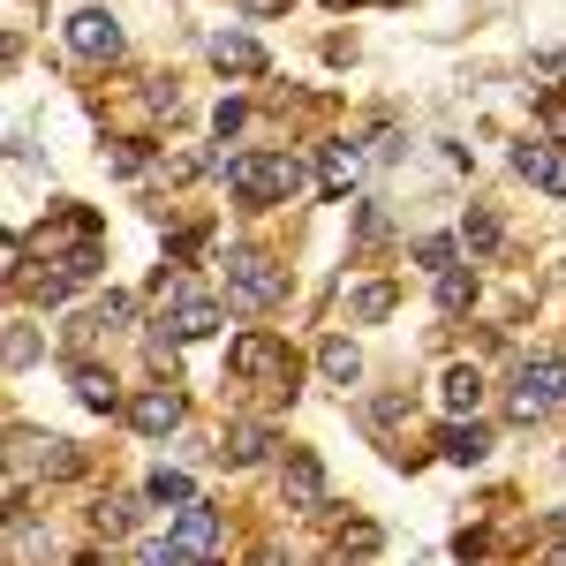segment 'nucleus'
I'll use <instances>...</instances> for the list:
<instances>
[{"label":"nucleus","mask_w":566,"mask_h":566,"mask_svg":"<svg viewBox=\"0 0 566 566\" xmlns=\"http://www.w3.org/2000/svg\"><path fill=\"white\" fill-rule=\"evenodd\" d=\"M76 566H106V559H98V552H84V559H76Z\"/></svg>","instance_id":"obj_37"},{"label":"nucleus","mask_w":566,"mask_h":566,"mask_svg":"<svg viewBox=\"0 0 566 566\" xmlns=\"http://www.w3.org/2000/svg\"><path fill=\"white\" fill-rule=\"evenodd\" d=\"M355 242H363V250H378V242H386V212H378V205H363V219H355Z\"/></svg>","instance_id":"obj_27"},{"label":"nucleus","mask_w":566,"mask_h":566,"mask_svg":"<svg viewBox=\"0 0 566 566\" xmlns=\"http://www.w3.org/2000/svg\"><path fill=\"white\" fill-rule=\"evenodd\" d=\"M258 566H295V559H287V552H272V544H264V552H258Z\"/></svg>","instance_id":"obj_36"},{"label":"nucleus","mask_w":566,"mask_h":566,"mask_svg":"<svg viewBox=\"0 0 566 566\" xmlns=\"http://www.w3.org/2000/svg\"><path fill=\"white\" fill-rule=\"evenodd\" d=\"M469 303H476V272H461V264H453V272H438V310H446V317H461Z\"/></svg>","instance_id":"obj_22"},{"label":"nucleus","mask_w":566,"mask_h":566,"mask_svg":"<svg viewBox=\"0 0 566 566\" xmlns=\"http://www.w3.org/2000/svg\"><path fill=\"white\" fill-rule=\"evenodd\" d=\"M227 370H234V378H280V386H287V378H295V355H287V340H280V333H242V340H227Z\"/></svg>","instance_id":"obj_5"},{"label":"nucleus","mask_w":566,"mask_h":566,"mask_svg":"<svg viewBox=\"0 0 566 566\" xmlns=\"http://www.w3.org/2000/svg\"><path fill=\"white\" fill-rule=\"evenodd\" d=\"M242 122H250V106H234V98H227V106L212 114V129H219V136H242Z\"/></svg>","instance_id":"obj_30"},{"label":"nucleus","mask_w":566,"mask_h":566,"mask_svg":"<svg viewBox=\"0 0 566 566\" xmlns=\"http://www.w3.org/2000/svg\"><path fill=\"white\" fill-rule=\"evenodd\" d=\"M129 317H136V295L114 287V295H98V310H91L84 325H91V333H114V325H129Z\"/></svg>","instance_id":"obj_24"},{"label":"nucleus","mask_w":566,"mask_h":566,"mask_svg":"<svg viewBox=\"0 0 566 566\" xmlns=\"http://www.w3.org/2000/svg\"><path fill=\"white\" fill-rule=\"evenodd\" d=\"M212 69L219 76H264V45L242 39V31H219L212 39Z\"/></svg>","instance_id":"obj_12"},{"label":"nucleus","mask_w":566,"mask_h":566,"mask_svg":"<svg viewBox=\"0 0 566 566\" xmlns=\"http://www.w3.org/2000/svg\"><path fill=\"white\" fill-rule=\"evenodd\" d=\"M167 536H175L181 552H197V559H212L219 544H227V528H219V506H205V499H197V506H181Z\"/></svg>","instance_id":"obj_10"},{"label":"nucleus","mask_w":566,"mask_h":566,"mask_svg":"<svg viewBox=\"0 0 566 566\" xmlns=\"http://www.w3.org/2000/svg\"><path fill=\"white\" fill-rule=\"evenodd\" d=\"M514 175L536 181L544 197H566V144L559 136H522L514 144Z\"/></svg>","instance_id":"obj_6"},{"label":"nucleus","mask_w":566,"mask_h":566,"mask_svg":"<svg viewBox=\"0 0 566 566\" xmlns=\"http://www.w3.org/2000/svg\"><path fill=\"white\" fill-rule=\"evenodd\" d=\"M348 552H378V528H370V522H348V528H340V559H348Z\"/></svg>","instance_id":"obj_29"},{"label":"nucleus","mask_w":566,"mask_h":566,"mask_svg":"<svg viewBox=\"0 0 566 566\" xmlns=\"http://www.w3.org/2000/svg\"><path fill=\"white\" fill-rule=\"evenodd\" d=\"M544 122L559 129V144H566V98H544Z\"/></svg>","instance_id":"obj_34"},{"label":"nucleus","mask_w":566,"mask_h":566,"mask_svg":"<svg viewBox=\"0 0 566 566\" xmlns=\"http://www.w3.org/2000/svg\"><path fill=\"white\" fill-rule=\"evenodd\" d=\"M303 181L310 175H303L295 151H234V159H227V189H234L242 205H287Z\"/></svg>","instance_id":"obj_1"},{"label":"nucleus","mask_w":566,"mask_h":566,"mask_svg":"<svg viewBox=\"0 0 566 566\" xmlns=\"http://www.w3.org/2000/svg\"><path fill=\"white\" fill-rule=\"evenodd\" d=\"M91 528H98L106 544L129 536V528H136V499H98V506H91Z\"/></svg>","instance_id":"obj_21"},{"label":"nucleus","mask_w":566,"mask_h":566,"mask_svg":"<svg viewBox=\"0 0 566 566\" xmlns=\"http://www.w3.org/2000/svg\"><path fill=\"white\" fill-rule=\"evenodd\" d=\"M136 566H205V559H197V552H181L175 536H151V544L136 552Z\"/></svg>","instance_id":"obj_25"},{"label":"nucleus","mask_w":566,"mask_h":566,"mask_svg":"<svg viewBox=\"0 0 566 566\" xmlns=\"http://www.w3.org/2000/svg\"><path fill=\"white\" fill-rule=\"evenodd\" d=\"M264 453H272V431H264V423H234V431L219 438V461H227V469H258Z\"/></svg>","instance_id":"obj_15"},{"label":"nucleus","mask_w":566,"mask_h":566,"mask_svg":"<svg viewBox=\"0 0 566 566\" xmlns=\"http://www.w3.org/2000/svg\"><path fill=\"white\" fill-rule=\"evenodd\" d=\"M544 536H552V566H566V514H559L552 528H544Z\"/></svg>","instance_id":"obj_33"},{"label":"nucleus","mask_w":566,"mask_h":566,"mask_svg":"<svg viewBox=\"0 0 566 566\" xmlns=\"http://www.w3.org/2000/svg\"><path fill=\"white\" fill-rule=\"evenodd\" d=\"M333 8H348V0H333Z\"/></svg>","instance_id":"obj_38"},{"label":"nucleus","mask_w":566,"mask_h":566,"mask_svg":"<svg viewBox=\"0 0 566 566\" xmlns=\"http://www.w3.org/2000/svg\"><path fill=\"white\" fill-rule=\"evenodd\" d=\"M159 287H167V340H212L219 333V295H205V287H189V280H167L159 272Z\"/></svg>","instance_id":"obj_4"},{"label":"nucleus","mask_w":566,"mask_h":566,"mask_svg":"<svg viewBox=\"0 0 566 566\" xmlns=\"http://www.w3.org/2000/svg\"><path fill=\"white\" fill-rule=\"evenodd\" d=\"M453 250H461L453 234H423V242H416V264H423V272H453Z\"/></svg>","instance_id":"obj_26"},{"label":"nucleus","mask_w":566,"mask_h":566,"mask_svg":"<svg viewBox=\"0 0 566 566\" xmlns=\"http://www.w3.org/2000/svg\"><path fill=\"white\" fill-rule=\"evenodd\" d=\"M144 499H151V506H175V514H181V506H197V483L181 476V469H159V476L144 483Z\"/></svg>","instance_id":"obj_20"},{"label":"nucleus","mask_w":566,"mask_h":566,"mask_svg":"<svg viewBox=\"0 0 566 566\" xmlns=\"http://www.w3.org/2000/svg\"><path fill=\"white\" fill-rule=\"evenodd\" d=\"M205 242H212V227H181V234H175V258H197Z\"/></svg>","instance_id":"obj_31"},{"label":"nucleus","mask_w":566,"mask_h":566,"mask_svg":"<svg viewBox=\"0 0 566 566\" xmlns=\"http://www.w3.org/2000/svg\"><path fill=\"white\" fill-rule=\"evenodd\" d=\"M39 355V340H31V325H8V370H23Z\"/></svg>","instance_id":"obj_28"},{"label":"nucleus","mask_w":566,"mask_h":566,"mask_svg":"<svg viewBox=\"0 0 566 566\" xmlns=\"http://www.w3.org/2000/svg\"><path fill=\"white\" fill-rule=\"evenodd\" d=\"M392 303H400L392 280H363V287L348 295V317H355V325H378V317H392Z\"/></svg>","instance_id":"obj_18"},{"label":"nucleus","mask_w":566,"mask_h":566,"mask_svg":"<svg viewBox=\"0 0 566 566\" xmlns=\"http://www.w3.org/2000/svg\"><path fill=\"white\" fill-rule=\"evenodd\" d=\"M317 181H325V197H348L355 181H363V151L355 144H325L317 151Z\"/></svg>","instance_id":"obj_13"},{"label":"nucleus","mask_w":566,"mask_h":566,"mask_svg":"<svg viewBox=\"0 0 566 566\" xmlns=\"http://www.w3.org/2000/svg\"><path fill=\"white\" fill-rule=\"evenodd\" d=\"M227 303L234 310H280L287 303V272L264 250H227Z\"/></svg>","instance_id":"obj_3"},{"label":"nucleus","mask_w":566,"mask_h":566,"mask_svg":"<svg viewBox=\"0 0 566 566\" xmlns=\"http://www.w3.org/2000/svg\"><path fill=\"white\" fill-rule=\"evenodd\" d=\"M499 242H506V227H499L491 212H469V227H461V250H469V258H491Z\"/></svg>","instance_id":"obj_23"},{"label":"nucleus","mask_w":566,"mask_h":566,"mask_svg":"<svg viewBox=\"0 0 566 566\" xmlns=\"http://www.w3.org/2000/svg\"><path fill=\"white\" fill-rule=\"evenodd\" d=\"M31 446H39V453H31V469H39L45 483H76V476H84V453H76L69 438H31Z\"/></svg>","instance_id":"obj_14"},{"label":"nucleus","mask_w":566,"mask_h":566,"mask_svg":"<svg viewBox=\"0 0 566 566\" xmlns=\"http://www.w3.org/2000/svg\"><path fill=\"white\" fill-rule=\"evenodd\" d=\"M181 416H189V400H181V386H144L129 400V423L144 438H167V431H181Z\"/></svg>","instance_id":"obj_7"},{"label":"nucleus","mask_w":566,"mask_h":566,"mask_svg":"<svg viewBox=\"0 0 566 566\" xmlns=\"http://www.w3.org/2000/svg\"><path fill=\"white\" fill-rule=\"evenodd\" d=\"M438 400H446V416H453V423H476V408H483V370H476V363H453V370L438 378Z\"/></svg>","instance_id":"obj_11"},{"label":"nucleus","mask_w":566,"mask_h":566,"mask_svg":"<svg viewBox=\"0 0 566 566\" xmlns=\"http://www.w3.org/2000/svg\"><path fill=\"white\" fill-rule=\"evenodd\" d=\"M114 175H144V144H114Z\"/></svg>","instance_id":"obj_32"},{"label":"nucleus","mask_w":566,"mask_h":566,"mask_svg":"<svg viewBox=\"0 0 566 566\" xmlns=\"http://www.w3.org/2000/svg\"><path fill=\"white\" fill-rule=\"evenodd\" d=\"M76 400H84L91 416H114V408H122V392H114V378H106L98 363H76Z\"/></svg>","instance_id":"obj_19"},{"label":"nucleus","mask_w":566,"mask_h":566,"mask_svg":"<svg viewBox=\"0 0 566 566\" xmlns=\"http://www.w3.org/2000/svg\"><path fill=\"white\" fill-rule=\"evenodd\" d=\"M280 483H287V506H303V514H317V506H325V461H317L310 446H295V453H287Z\"/></svg>","instance_id":"obj_9"},{"label":"nucleus","mask_w":566,"mask_h":566,"mask_svg":"<svg viewBox=\"0 0 566 566\" xmlns=\"http://www.w3.org/2000/svg\"><path fill=\"white\" fill-rule=\"evenodd\" d=\"M566 408V355H522L514 392H506V416L514 423H544Z\"/></svg>","instance_id":"obj_2"},{"label":"nucleus","mask_w":566,"mask_h":566,"mask_svg":"<svg viewBox=\"0 0 566 566\" xmlns=\"http://www.w3.org/2000/svg\"><path fill=\"white\" fill-rule=\"evenodd\" d=\"M242 8H250V15H280L287 0H242Z\"/></svg>","instance_id":"obj_35"},{"label":"nucleus","mask_w":566,"mask_h":566,"mask_svg":"<svg viewBox=\"0 0 566 566\" xmlns=\"http://www.w3.org/2000/svg\"><path fill=\"white\" fill-rule=\"evenodd\" d=\"M317 370H325L333 386H355V378H363V348H355L348 333H333V340H317Z\"/></svg>","instance_id":"obj_17"},{"label":"nucleus","mask_w":566,"mask_h":566,"mask_svg":"<svg viewBox=\"0 0 566 566\" xmlns=\"http://www.w3.org/2000/svg\"><path fill=\"white\" fill-rule=\"evenodd\" d=\"M438 453H446L453 469H476L483 453H491V431H483V423H446V431H438Z\"/></svg>","instance_id":"obj_16"},{"label":"nucleus","mask_w":566,"mask_h":566,"mask_svg":"<svg viewBox=\"0 0 566 566\" xmlns=\"http://www.w3.org/2000/svg\"><path fill=\"white\" fill-rule=\"evenodd\" d=\"M69 45L84 61H122V23L106 8H84V15H69Z\"/></svg>","instance_id":"obj_8"}]
</instances>
